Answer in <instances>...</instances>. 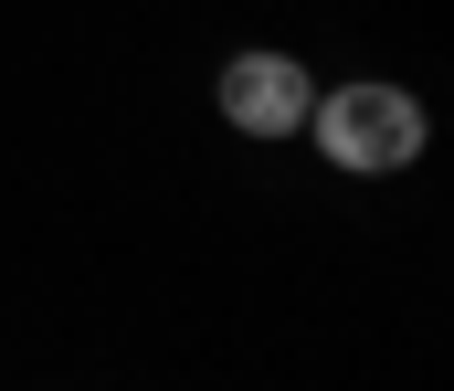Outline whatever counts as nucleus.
Masks as SVG:
<instances>
[{
	"mask_svg": "<svg viewBox=\"0 0 454 391\" xmlns=\"http://www.w3.org/2000/svg\"><path fill=\"white\" fill-rule=\"evenodd\" d=\"M307 148L348 169V180H402L423 148H434V117H423V96L412 85H391V74H348V85H317L307 96Z\"/></svg>",
	"mask_w": 454,
	"mask_h": 391,
	"instance_id": "nucleus-1",
	"label": "nucleus"
},
{
	"mask_svg": "<svg viewBox=\"0 0 454 391\" xmlns=\"http://www.w3.org/2000/svg\"><path fill=\"white\" fill-rule=\"evenodd\" d=\"M307 96H317V74H307L296 53H275V43H254V53H232V64H223V85H212V106H223V128L264 137V148L307 128Z\"/></svg>",
	"mask_w": 454,
	"mask_h": 391,
	"instance_id": "nucleus-2",
	"label": "nucleus"
}]
</instances>
